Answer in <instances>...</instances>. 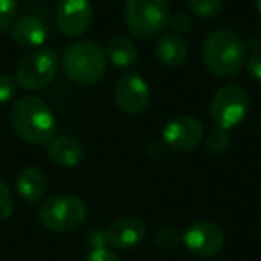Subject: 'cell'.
<instances>
[{
    "label": "cell",
    "mask_w": 261,
    "mask_h": 261,
    "mask_svg": "<svg viewBox=\"0 0 261 261\" xmlns=\"http://www.w3.org/2000/svg\"><path fill=\"white\" fill-rule=\"evenodd\" d=\"M86 204L73 195L48 197L40 207V222L54 232H72L86 220Z\"/></svg>",
    "instance_id": "obj_5"
},
{
    "label": "cell",
    "mask_w": 261,
    "mask_h": 261,
    "mask_svg": "<svg viewBox=\"0 0 261 261\" xmlns=\"http://www.w3.org/2000/svg\"><path fill=\"white\" fill-rule=\"evenodd\" d=\"M249 111V95L245 88L236 83L224 84L218 88L210 104V116L220 129H232L243 122Z\"/></svg>",
    "instance_id": "obj_6"
},
{
    "label": "cell",
    "mask_w": 261,
    "mask_h": 261,
    "mask_svg": "<svg viewBox=\"0 0 261 261\" xmlns=\"http://www.w3.org/2000/svg\"><path fill=\"white\" fill-rule=\"evenodd\" d=\"M63 70L75 84H97L108 70L104 48L95 41H77L70 45L63 56Z\"/></svg>",
    "instance_id": "obj_3"
},
{
    "label": "cell",
    "mask_w": 261,
    "mask_h": 261,
    "mask_svg": "<svg viewBox=\"0 0 261 261\" xmlns=\"http://www.w3.org/2000/svg\"><path fill=\"white\" fill-rule=\"evenodd\" d=\"M229 142H231V135L229 130L220 129V127H213L211 130H207L206 135V149L211 154H222L227 150Z\"/></svg>",
    "instance_id": "obj_20"
},
{
    "label": "cell",
    "mask_w": 261,
    "mask_h": 261,
    "mask_svg": "<svg viewBox=\"0 0 261 261\" xmlns=\"http://www.w3.org/2000/svg\"><path fill=\"white\" fill-rule=\"evenodd\" d=\"M59 70V58L50 48H36L25 56L16 66V83L27 91H38L47 88L56 79Z\"/></svg>",
    "instance_id": "obj_7"
},
{
    "label": "cell",
    "mask_w": 261,
    "mask_h": 261,
    "mask_svg": "<svg viewBox=\"0 0 261 261\" xmlns=\"http://www.w3.org/2000/svg\"><path fill=\"white\" fill-rule=\"evenodd\" d=\"M106 59L111 63L116 68H133L138 61V50H136L135 43L129 40V38L122 36V34H116L106 45Z\"/></svg>",
    "instance_id": "obj_17"
},
{
    "label": "cell",
    "mask_w": 261,
    "mask_h": 261,
    "mask_svg": "<svg viewBox=\"0 0 261 261\" xmlns=\"http://www.w3.org/2000/svg\"><path fill=\"white\" fill-rule=\"evenodd\" d=\"M15 211V199L9 190V186L0 179V222H6L11 218Z\"/></svg>",
    "instance_id": "obj_22"
},
{
    "label": "cell",
    "mask_w": 261,
    "mask_h": 261,
    "mask_svg": "<svg viewBox=\"0 0 261 261\" xmlns=\"http://www.w3.org/2000/svg\"><path fill=\"white\" fill-rule=\"evenodd\" d=\"M259 43H261V40L257 36H250L249 40L245 41V47H249V48H257L259 47Z\"/></svg>",
    "instance_id": "obj_27"
},
{
    "label": "cell",
    "mask_w": 261,
    "mask_h": 261,
    "mask_svg": "<svg viewBox=\"0 0 261 261\" xmlns=\"http://www.w3.org/2000/svg\"><path fill=\"white\" fill-rule=\"evenodd\" d=\"M84 145L81 140L73 136H59L54 138L47 147L48 160L58 167L72 168L77 167L84 160Z\"/></svg>",
    "instance_id": "obj_14"
},
{
    "label": "cell",
    "mask_w": 261,
    "mask_h": 261,
    "mask_svg": "<svg viewBox=\"0 0 261 261\" xmlns=\"http://www.w3.org/2000/svg\"><path fill=\"white\" fill-rule=\"evenodd\" d=\"M188 9L202 20H213L222 13V0H188Z\"/></svg>",
    "instance_id": "obj_19"
},
{
    "label": "cell",
    "mask_w": 261,
    "mask_h": 261,
    "mask_svg": "<svg viewBox=\"0 0 261 261\" xmlns=\"http://www.w3.org/2000/svg\"><path fill=\"white\" fill-rule=\"evenodd\" d=\"M256 9H257V13H259V16H261V0H257V2H256Z\"/></svg>",
    "instance_id": "obj_28"
},
{
    "label": "cell",
    "mask_w": 261,
    "mask_h": 261,
    "mask_svg": "<svg viewBox=\"0 0 261 261\" xmlns=\"http://www.w3.org/2000/svg\"><path fill=\"white\" fill-rule=\"evenodd\" d=\"M84 261H122L115 252H111L106 247H93L90 252L86 254Z\"/></svg>",
    "instance_id": "obj_25"
},
{
    "label": "cell",
    "mask_w": 261,
    "mask_h": 261,
    "mask_svg": "<svg viewBox=\"0 0 261 261\" xmlns=\"http://www.w3.org/2000/svg\"><path fill=\"white\" fill-rule=\"evenodd\" d=\"M156 58L161 65L168 68H177L188 58V45L181 34H163L156 43Z\"/></svg>",
    "instance_id": "obj_15"
},
{
    "label": "cell",
    "mask_w": 261,
    "mask_h": 261,
    "mask_svg": "<svg viewBox=\"0 0 261 261\" xmlns=\"http://www.w3.org/2000/svg\"><path fill=\"white\" fill-rule=\"evenodd\" d=\"M245 63H247V72L250 73V77L261 83V52H254Z\"/></svg>",
    "instance_id": "obj_26"
},
{
    "label": "cell",
    "mask_w": 261,
    "mask_h": 261,
    "mask_svg": "<svg viewBox=\"0 0 261 261\" xmlns=\"http://www.w3.org/2000/svg\"><path fill=\"white\" fill-rule=\"evenodd\" d=\"M147 227L140 218L136 217H122L115 220L104 232L106 243L113 249L127 250L135 249L145 240Z\"/></svg>",
    "instance_id": "obj_12"
},
{
    "label": "cell",
    "mask_w": 261,
    "mask_h": 261,
    "mask_svg": "<svg viewBox=\"0 0 261 261\" xmlns=\"http://www.w3.org/2000/svg\"><path fill=\"white\" fill-rule=\"evenodd\" d=\"M11 125L20 138L33 145H48L58 129L52 109L34 95L22 97L13 104Z\"/></svg>",
    "instance_id": "obj_1"
},
{
    "label": "cell",
    "mask_w": 261,
    "mask_h": 261,
    "mask_svg": "<svg viewBox=\"0 0 261 261\" xmlns=\"http://www.w3.org/2000/svg\"><path fill=\"white\" fill-rule=\"evenodd\" d=\"M9 31L13 41L22 48H40L48 36V29L43 20L29 15L16 18Z\"/></svg>",
    "instance_id": "obj_13"
},
{
    "label": "cell",
    "mask_w": 261,
    "mask_h": 261,
    "mask_svg": "<svg viewBox=\"0 0 261 261\" xmlns=\"http://www.w3.org/2000/svg\"><path fill=\"white\" fill-rule=\"evenodd\" d=\"M247 61L245 41L231 29H217L210 33L202 45V63L215 77H232Z\"/></svg>",
    "instance_id": "obj_2"
},
{
    "label": "cell",
    "mask_w": 261,
    "mask_h": 261,
    "mask_svg": "<svg viewBox=\"0 0 261 261\" xmlns=\"http://www.w3.org/2000/svg\"><path fill=\"white\" fill-rule=\"evenodd\" d=\"M182 242V232L175 225H163L154 232V243L163 250H174Z\"/></svg>",
    "instance_id": "obj_18"
},
{
    "label": "cell",
    "mask_w": 261,
    "mask_h": 261,
    "mask_svg": "<svg viewBox=\"0 0 261 261\" xmlns=\"http://www.w3.org/2000/svg\"><path fill=\"white\" fill-rule=\"evenodd\" d=\"M161 140L172 152L185 154L197 149L204 140V125L192 115H179L172 118L161 130Z\"/></svg>",
    "instance_id": "obj_8"
},
{
    "label": "cell",
    "mask_w": 261,
    "mask_h": 261,
    "mask_svg": "<svg viewBox=\"0 0 261 261\" xmlns=\"http://www.w3.org/2000/svg\"><path fill=\"white\" fill-rule=\"evenodd\" d=\"M16 190H18L20 197L25 202L36 204L45 197L47 192V177L45 174L36 167H27L20 172L18 179H16Z\"/></svg>",
    "instance_id": "obj_16"
},
{
    "label": "cell",
    "mask_w": 261,
    "mask_h": 261,
    "mask_svg": "<svg viewBox=\"0 0 261 261\" xmlns=\"http://www.w3.org/2000/svg\"><path fill=\"white\" fill-rule=\"evenodd\" d=\"M18 0H0V31H9L16 20Z\"/></svg>",
    "instance_id": "obj_21"
},
{
    "label": "cell",
    "mask_w": 261,
    "mask_h": 261,
    "mask_svg": "<svg viewBox=\"0 0 261 261\" xmlns=\"http://www.w3.org/2000/svg\"><path fill=\"white\" fill-rule=\"evenodd\" d=\"M56 23L65 36H83L93 23V6L90 0H61L56 9Z\"/></svg>",
    "instance_id": "obj_11"
},
{
    "label": "cell",
    "mask_w": 261,
    "mask_h": 261,
    "mask_svg": "<svg viewBox=\"0 0 261 261\" xmlns=\"http://www.w3.org/2000/svg\"><path fill=\"white\" fill-rule=\"evenodd\" d=\"M125 25L138 40H152L168 27V0H125Z\"/></svg>",
    "instance_id": "obj_4"
},
{
    "label": "cell",
    "mask_w": 261,
    "mask_h": 261,
    "mask_svg": "<svg viewBox=\"0 0 261 261\" xmlns=\"http://www.w3.org/2000/svg\"><path fill=\"white\" fill-rule=\"evenodd\" d=\"M115 104L125 115H142L150 104L149 83L138 73H123L115 83Z\"/></svg>",
    "instance_id": "obj_9"
},
{
    "label": "cell",
    "mask_w": 261,
    "mask_h": 261,
    "mask_svg": "<svg viewBox=\"0 0 261 261\" xmlns=\"http://www.w3.org/2000/svg\"><path fill=\"white\" fill-rule=\"evenodd\" d=\"M16 90H18V83H16L15 77L8 75V73H0V106L13 100Z\"/></svg>",
    "instance_id": "obj_23"
},
{
    "label": "cell",
    "mask_w": 261,
    "mask_h": 261,
    "mask_svg": "<svg viewBox=\"0 0 261 261\" xmlns=\"http://www.w3.org/2000/svg\"><path fill=\"white\" fill-rule=\"evenodd\" d=\"M182 243L197 257H213L224 249L225 236L218 224L211 220H197L182 232Z\"/></svg>",
    "instance_id": "obj_10"
},
{
    "label": "cell",
    "mask_w": 261,
    "mask_h": 261,
    "mask_svg": "<svg viewBox=\"0 0 261 261\" xmlns=\"http://www.w3.org/2000/svg\"><path fill=\"white\" fill-rule=\"evenodd\" d=\"M168 27H170L175 34H186L192 31L193 22H192V18H190V15H186V13H174V15H170V18H168Z\"/></svg>",
    "instance_id": "obj_24"
}]
</instances>
